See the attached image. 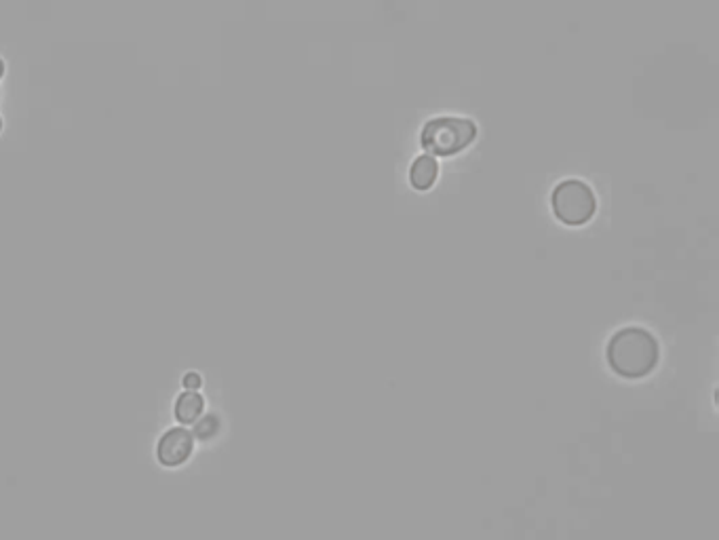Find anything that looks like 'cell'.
<instances>
[{
  "instance_id": "obj_1",
  "label": "cell",
  "mask_w": 719,
  "mask_h": 540,
  "mask_svg": "<svg viewBox=\"0 0 719 540\" xmlns=\"http://www.w3.org/2000/svg\"><path fill=\"white\" fill-rule=\"evenodd\" d=\"M610 368L623 378H644L658 363V342L644 327H625L608 344Z\"/></svg>"
},
{
  "instance_id": "obj_2",
  "label": "cell",
  "mask_w": 719,
  "mask_h": 540,
  "mask_svg": "<svg viewBox=\"0 0 719 540\" xmlns=\"http://www.w3.org/2000/svg\"><path fill=\"white\" fill-rule=\"evenodd\" d=\"M477 138V125L471 119L439 117L424 125L420 142L431 157H454L469 148Z\"/></svg>"
},
{
  "instance_id": "obj_3",
  "label": "cell",
  "mask_w": 719,
  "mask_h": 540,
  "mask_svg": "<svg viewBox=\"0 0 719 540\" xmlns=\"http://www.w3.org/2000/svg\"><path fill=\"white\" fill-rule=\"evenodd\" d=\"M555 218L566 226L587 224L597 211V199L591 186L580 180H566L555 186L551 195Z\"/></svg>"
},
{
  "instance_id": "obj_4",
  "label": "cell",
  "mask_w": 719,
  "mask_h": 540,
  "mask_svg": "<svg viewBox=\"0 0 719 540\" xmlns=\"http://www.w3.org/2000/svg\"><path fill=\"white\" fill-rule=\"evenodd\" d=\"M194 450V435L188 429H171L167 431L157 448V458L165 467H180L190 458Z\"/></svg>"
},
{
  "instance_id": "obj_5",
  "label": "cell",
  "mask_w": 719,
  "mask_h": 540,
  "mask_svg": "<svg viewBox=\"0 0 719 540\" xmlns=\"http://www.w3.org/2000/svg\"><path fill=\"white\" fill-rule=\"evenodd\" d=\"M437 176H439V165L435 161V157H431V154H422V157H418L414 163H412V169H410V184L416 188V190H429L433 188V184L437 182Z\"/></svg>"
},
{
  "instance_id": "obj_6",
  "label": "cell",
  "mask_w": 719,
  "mask_h": 540,
  "mask_svg": "<svg viewBox=\"0 0 719 540\" xmlns=\"http://www.w3.org/2000/svg\"><path fill=\"white\" fill-rule=\"evenodd\" d=\"M205 412V399L199 391H184L176 401V418L182 424H194Z\"/></svg>"
},
{
  "instance_id": "obj_7",
  "label": "cell",
  "mask_w": 719,
  "mask_h": 540,
  "mask_svg": "<svg viewBox=\"0 0 719 540\" xmlns=\"http://www.w3.org/2000/svg\"><path fill=\"white\" fill-rule=\"evenodd\" d=\"M220 429H222L220 418L209 414L197 422V427H194V437H199L201 441H209L220 433Z\"/></svg>"
},
{
  "instance_id": "obj_8",
  "label": "cell",
  "mask_w": 719,
  "mask_h": 540,
  "mask_svg": "<svg viewBox=\"0 0 719 540\" xmlns=\"http://www.w3.org/2000/svg\"><path fill=\"white\" fill-rule=\"evenodd\" d=\"M182 384H184L186 391H199L201 384H203V378H201L197 372H188V374L184 376Z\"/></svg>"
},
{
  "instance_id": "obj_9",
  "label": "cell",
  "mask_w": 719,
  "mask_h": 540,
  "mask_svg": "<svg viewBox=\"0 0 719 540\" xmlns=\"http://www.w3.org/2000/svg\"><path fill=\"white\" fill-rule=\"evenodd\" d=\"M3 74H5V64H3V60H0V76Z\"/></svg>"
},
{
  "instance_id": "obj_10",
  "label": "cell",
  "mask_w": 719,
  "mask_h": 540,
  "mask_svg": "<svg viewBox=\"0 0 719 540\" xmlns=\"http://www.w3.org/2000/svg\"><path fill=\"white\" fill-rule=\"evenodd\" d=\"M0 129H3V121H0Z\"/></svg>"
}]
</instances>
